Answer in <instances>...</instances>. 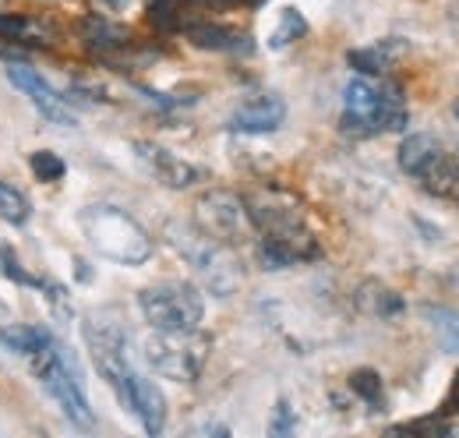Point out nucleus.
<instances>
[{"label":"nucleus","instance_id":"0eeeda50","mask_svg":"<svg viewBox=\"0 0 459 438\" xmlns=\"http://www.w3.org/2000/svg\"><path fill=\"white\" fill-rule=\"evenodd\" d=\"M195 226L220 241V244H240L255 226H251V216H247V206L233 195V191H205L198 202H195Z\"/></svg>","mask_w":459,"mask_h":438},{"label":"nucleus","instance_id":"f03ea898","mask_svg":"<svg viewBox=\"0 0 459 438\" xmlns=\"http://www.w3.org/2000/svg\"><path fill=\"white\" fill-rule=\"evenodd\" d=\"M406 127V107L396 89H382L371 78H353L343 92V131L368 138Z\"/></svg>","mask_w":459,"mask_h":438},{"label":"nucleus","instance_id":"aec40b11","mask_svg":"<svg viewBox=\"0 0 459 438\" xmlns=\"http://www.w3.org/2000/svg\"><path fill=\"white\" fill-rule=\"evenodd\" d=\"M0 36L4 43H36V39H50L54 32L25 14H0Z\"/></svg>","mask_w":459,"mask_h":438},{"label":"nucleus","instance_id":"a211bd4d","mask_svg":"<svg viewBox=\"0 0 459 438\" xmlns=\"http://www.w3.org/2000/svg\"><path fill=\"white\" fill-rule=\"evenodd\" d=\"M54 336L39 326H4L0 328V346H7L11 354H25L32 357L39 346H47Z\"/></svg>","mask_w":459,"mask_h":438},{"label":"nucleus","instance_id":"2eb2a0df","mask_svg":"<svg viewBox=\"0 0 459 438\" xmlns=\"http://www.w3.org/2000/svg\"><path fill=\"white\" fill-rule=\"evenodd\" d=\"M446 149L438 145V138L435 135H424V131H417V135H406L400 145V170L403 173H410V177H420L428 166L435 163L438 156H442Z\"/></svg>","mask_w":459,"mask_h":438},{"label":"nucleus","instance_id":"9b49d317","mask_svg":"<svg viewBox=\"0 0 459 438\" xmlns=\"http://www.w3.org/2000/svg\"><path fill=\"white\" fill-rule=\"evenodd\" d=\"M134 153H138V160L149 166V170H152L167 188H173V191H184V188H191L195 180H202V170H198V166H191L187 160L173 156L170 149H163V145L138 142V145H134Z\"/></svg>","mask_w":459,"mask_h":438},{"label":"nucleus","instance_id":"7ed1b4c3","mask_svg":"<svg viewBox=\"0 0 459 438\" xmlns=\"http://www.w3.org/2000/svg\"><path fill=\"white\" fill-rule=\"evenodd\" d=\"M212 339L202 328H156L145 339V361L156 368V375L170 379V382L191 385L205 361H209Z\"/></svg>","mask_w":459,"mask_h":438},{"label":"nucleus","instance_id":"f8f14e48","mask_svg":"<svg viewBox=\"0 0 459 438\" xmlns=\"http://www.w3.org/2000/svg\"><path fill=\"white\" fill-rule=\"evenodd\" d=\"M127 410L142 421V428L149 435H160L167 428V396L160 392V385L142 379L131 372V392H127Z\"/></svg>","mask_w":459,"mask_h":438},{"label":"nucleus","instance_id":"4be33fe9","mask_svg":"<svg viewBox=\"0 0 459 438\" xmlns=\"http://www.w3.org/2000/svg\"><path fill=\"white\" fill-rule=\"evenodd\" d=\"M350 389L368 403V407H382L385 403V389H382V379H378V372H371V368H360V372H353L350 375Z\"/></svg>","mask_w":459,"mask_h":438},{"label":"nucleus","instance_id":"cd10ccee","mask_svg":"<svg viewBox=\"0 0 459 438\" xmlns=\"http://www.w3.org/2000/svg\"><path fill=\"white\" fill-rule=\"evenodd\" d=\"M269 432H273V435H290V432H293V414H290V403H287V399H283V403L276 407V417H273Z\"/></svg>","mask_w":459,"mask_h":438},{"label":"nucleus","instance_id":"6e6552de","mask_svg":"<svg viewBox=\"0 0 459 438\" xmlns=\"http://www.w3.org/2000/svg\"><path fill=\"white\" fill-rule=\"evenodd\" d=\"M85 343H89V354H92L96 372L114 385L117 399L127 407L131 364H127V354H124V332H120L114 322H96V319H89V322H85Z\"/></svg>","mask_w":459,"mask_h":438},{"label":"nucleus","instance_id":"20e7f679","mask_svg":"<svg viewBox=\"0 0 459 438\" xmlns=\"http://www.w3.org/2000/svg\"><path fill=\"white\" fill-rule=\"evenodd\" d=\"M167 237H170L173 248L184 255V262L191 269H198V276L205 279V286L212 293L227 297L240 286V262L233 258V251L227 244L205 237L198 226H177V223L167 230Z\"/></svg>","mask_w":459,"mask_h":438},{"label":"nucleus","instance_id":"b1692460","mask_svg":"<svg viewBox=\"0 0 459 438\" xmlns=\"http://www.w3.org/2000/svg\"><path fill=\"white\" fill-rule=\"evenodd\" d=\"M304 32H307V22L300 18V11L287 7V11L280 14V29L273 32V47H276V50H283V47H290V43H297Z\"/></svg>","mask_w":459,"mask_h":438},{"label":"nucleus","instance_id":"a878e982","mask_svg":"<svg viewBox=\"0 0 459 438\" xmlns=\"http://www.w3.org/2000/svg\"><path fill=\"white\" fill-rule=\"evenodd\" d=\"M29 166H32V173L43 180V184H54V180H60L64 177V160H60L57 153H32V160H29Z\"/></svg>","mask_w":459,"mask_h":438},{"label":"nucleus","instance_id":"7c9ffc66","mask_svg":"<svg viewBox=\"0 0 459 438\" xmlns=\"http://www.w3.org/2000/svg\"><path fill=\"white\" fill-rule=\"evenodd\" d=\"M453 113H456V117H459V100H456V107H453Z\"/></svg>","mask_w":459,"mask_h":438},{"label":"nucleus","instance_id":"bb28decb","mask_svg":"<svg viewBox=\"0 0 459 438\" xmlns=\"http://www.w3.org/2000/svg\"><path fill=\"white\" fill-rule=\"evenodd\" d=\"M0 269L7 279H14V283H25V286H39L43 290V279H32V276L22 269V262L11 255V248H0Z\"/></svg>","mask_w":459,"mask_h":438},{"label":"nucleus","instance_id":"c756f323","mask_svg":"<svg viewBox=\"0 0 459 438\" xmlns=\"http://www.w3.org/2000/svg\"><path fill=\"white\" fill-rule=\"evenodd\" d=\"M107 4H110V7H114V11H124V7H127V4H131V0H107Z\"/></svg>","mask_w":459,"mask_h":438},{"label":"nucleus","instance_id":"393cba45","mask_svg":"<svg viewBox=\"0 0 459 438\" xmlns=\"http://www.w3.org/2000/svg\"><path fill=\"white\" fill-rule=\"evenodd\" d=\"M149 22L160 32H173L180 25V0H152L149 4Z\"/></svg>","mask_w":459,"mask_h":438},{"label":"nucleus","instance_id":"1a4fd4ad","mask_svg":"<svg viewBox=\"0 0 459 438\" xmlns=\"http://www.w3.org/2000/svg\"><path fill=\"white\" fill-rule=\"evenodd\" d=\"M7 78H11L14 89H22V92L32 100V107L39 110L47 120H54V124H74V113L67 107V100L60 96L50 82H43V74H36L32 67L11 64V67H7Z\"/></svg>","mask_w":459,"mask_h":438},{"label":"nucleus","instance_id":"9d476101","mask_svg":"<svg viewBox=\"0 0 459 438\" xmlns=\"http://www.w3.org/2000/svg\"><path fill=\"white\" fill-rule=\"evenodd\" d=\"M287 120V103L280 96H255L233 110L230 131L237 135H269Z\"/></svg>","mask_w":459,"mask_h":438},{"label":"nucleus","instance_id":"c85d7f7f","mask_svg":"<svg viewBox=\"0 0 459 438\" xmlns=\"http://www.w3.org/2000/svg\"><path fill=\"white\" fill-rule=\"evenodd\" d=\"M449 399H453V410L459 414V372H456V379H453V396H449Z\"/></svg>","mask_w":459,"mask_h":438},{"label":"nucleus","instance_id":"dca6fc26","mask_svg":"<svg viewBox=\"0 0 459 438\" xmlns=\"http://www.w3.org/2000/svg\"><path fill=\"white\" fill-rule=\"evenodd\" d=\"M403 54H406V43H403V39H382V43H375V47H368V50H350L346 60H350L360 74L375 78V74H385Z\"/></svg>","mask_w":459,"mask_h":438},{"label":"nucleus","instance_id":"f3484780","mask_svg":"<svg viewBox=\"0 0 459 438\" xmlns=\"http://www.w3.org/2000/svg\"><path fill=\"white\" fill-rule=\"evenodd\" d=\"M417 180H420L435 198H446V202H456L459 206V160L456 156L442 153Z\"/></svg>","mask_w":459,"mask_h":438},{"label":"nucleus","instance_id":"ddd939ff","mask_svg":"<svg viewBox=\"0 0 459 438\" xmlns=\"http://www.w3.org/2000/svg\"><path fill=\"white\" fill-rule=\"evenodd\" d=\"M184 32H187V39H191L195 47H202V50H216V54H247V50H251V39H247L244 32H237V29H227V25H209V22H202V25H187Z\"/></svg>","mask_w":459,"mask_h":438},{"label":"nucleus","instance_id":"412c9836","mask_svg":"<svg viewBox=\"0 0 459 438\" xmlns=\"http://www.w3.org/2000/svg\"><path fill=\"white\" fill-rule=\"evenodd\" d=\"M0 216L7 219V223H14V226L29 223V216H32L29 198L14 184H7V180H0Z\"/></svg>","mask_w":459,"mask_h":438},{"label":"nucleus","instance_id":"39448f33","mask_svg":"<svg viewBox=\"0 0 459 438\" xmlns=\"http://www.w3.org/2000/svg\"><path fill=\"white\" fill-rule=\"evenodd\" d=\"M32 372L36 379L47 385V392L60 403V410L67 414V421L82 425V428H92L96 417H92V407L85 399V389L78 382V372L74 364L67 361V350L60 346L57 339H50L47 346H39L32 354Z\"/></svg>","mask_w":459,"mask_h":438},{"label":"nucleus","instance_id":"4468645a","mask_svg":"<svg viewBox=\"0 0 459 438\" xmlns=\"http://www.w3.org/2000/svg\"><path fill=\"white\" fill-rule=\"evenodd\" d=\"M357 308L364 311V315H375V319H396L403 315V297L393 290V286H385V283H378V279H368V283H360L357 286Z\"/></svg>","mask_w":459,"mask_h":438},{"label":"nucleus","instance_id":"5701e85b","mask_svg":"<svg viewBox=\"0 0 459 438\" xmlns=\"http://www.w3.org/2000/svg\"><path fill=\"white\" fill-rule=\"evenodd\" d=\"M428 319L435 322V332H438V343L446 350H456L459 354V311H442V308H431Z\"/></svg>","mask_w":459,"mask_h":438},{"label":"nucleus","instance_id":"423d86ee","mask_svg":"<svg viewBox=\"0 0 459 438\" xmlns=\"http://www.w3.org/2000/svg\"><path fill=\"white\" fill-rule=\"evenodd\" d=\"M138 308L152 328H195L205 319V297L195 283H156L138 293Z\"/></svg>","mask_w":459,"mask_h":438},{"label":"nucleus","instance_id":"6ab92c4d","mask_svg":"<svg viewBox=\"0 0 459 438\" xmlns=\"http://www.w3.org/2000/svg\"><path fill=\"white\" fill-rule=\"evenodd\" d=\"M82 39L89 47H100V50H120V47H127V29L92 14V18L82 22Z\"/></svg>","mask_w":459,"mask_h":438},{"label":"nucleus","instance_id":"f257e3e1","mask_svg":"<svg viewBox=\"0 0 459 438\" xmlns=\"http://www.w3.org/2000/svg\"><path fill=\"white\" fill-rule=\"evenodd\" d=\"M82 233L89 237V244L120 266H142L152 258V237L145 233V226L138 219H131L117 206H89L78 216Z\"/></svg>","mask_w":459,"mask_h":438}]
</instances>
